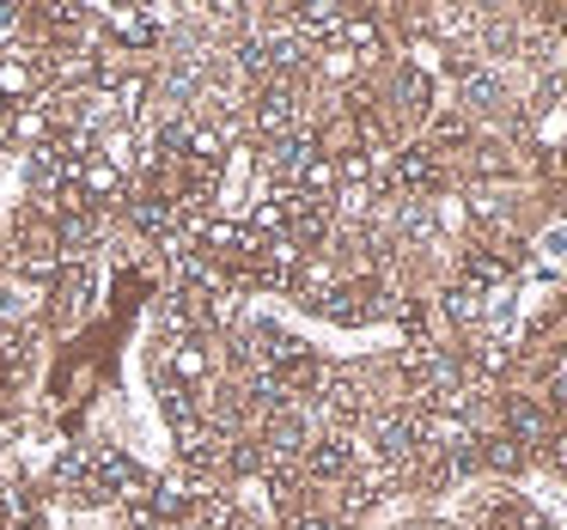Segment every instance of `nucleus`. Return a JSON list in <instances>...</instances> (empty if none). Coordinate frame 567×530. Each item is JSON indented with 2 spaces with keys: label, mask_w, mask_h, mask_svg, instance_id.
Here are the masks:
<instances>
[{
  "label": "nucleus",
  "mask_w": 567,
  "mask_h": 530,
  "mask_svg": "<svg viewBox=\"0 0 567 530\" xmlns=\"http://www.w3.org/2000/svg\"><path fill=\"white\" fill-rule=\"evenodd\" d=\"M299 98H293V86H269L257 98V111H250V123H257V135L262 141H287V135H299Z\"/></svg>",
  "instance_id": "2"
},
{
  "label": "nucleus",
  "mask_w": 567,
  "mask_h": 530,
  "mask_svg": "<svg viewBox=\"0 0 567 530\" xmlns=\"http://www.w3.org/2000/svg\"><path fill=\"white\" fill-rule=\"evenodd\" d=\"M306 476L311 481H348L354 476V445L348 439H323L306 451Z\"/></svg>",
  "instance_id": "6"
},
{
  "label": "nucleus",
  "mask_w": 567,
  "mask_h": 530,
  "mask_svg": "<svg viewBox=\"0 0 567 530\" xmlns=\"http://www.w3.org/2000/svg\"><path fill=\"white\" fill-rule=\"evenodd\" d=\"M396 98H409V111H421V104H427V74H415V67L396 74Z\"/></svg>",
  "instance_id": "13"
},
{
  "label": "nucleus",
  "mask_w": 567,
  "mask_h": 530,
  "mask_svg": "<svg viewBox=\"0 0 567 530\" xmlns=\"http://www.w3.org/2000/svg\"><path fill=\"white\" fill-rule=\"evenodd\" d=\"M159 372H165V384L189 391V384L208 378V347H202L196 335H172V342L159 347Z\"/></svg>",
  "instance_id": "3"
},
{
  "label": "nucleus",
  "mask_w": 567,
  "mask_h": 530,
  "mask_svg": "<svg viewBox=\"0 0 567 530\" xmlns=\"http://www.w3.org/2000/svg\"><path fill=\"white\" fill-rule=\"evenodd\" d=\"M433 141H440V147H464L470 141L464 116H433Z\"/></svg>",
  "instance_id": "14"
},
{
  "label": "nucleus",
  "mask_w": 567,
  "mask_h": 530,
  "mask_svg": "<svg viewBox=\"0 0 567 530\" xmlns=\"http://www.w3.org/2000/svg\"><path fill=\"white\" fill-rule=\"evenodd\" d=\"M537 262L543 269H567V226H549V232L537 238Z\"/></svg>",
  "instance_id": "12"
},
{
  "label": "nucleus",
  "mask_w": 567,
  "mask_h": 530,
  "mask_svg": "<svg viewBox=\"0 0 567 530\" xmlns=\"http://www.w3.org/2000/svg\"><path fill=\"white\" fill-rule=\"evenodd\" d=\"M457 80H464V104H470V111H494V104H501V80H494V74L457 62Z\"/></svg>",
  "instance_id": "11"
},
{
  "label": "nucleus",
  "mask_w": 567,
  "mask_h": 530,
  "mask_svg": "<svg viewBox=\"0 0 567 530\" xmlns=\"http://www.w3.org/2000/svg\"><path fill=\"white\" fill-rule=\"evenodd\" d=\"M488 464H501V469H513V464H518V451H513V439H488Z\"/></svg>",
  "instance_id": "15"
},
{
  "label": "nucleus",
  "mask_w": 567,
  "mask_h": 530,
  "mask_svg": "<svg viewBox=\"0 0 567 530\" xmlns=\"http://www.w3.org/2000/svg\"><path fill=\"white\" fill-rule=\"evenodd\" d=\"M384 177H391V189L403 201H421L433 184H440V159H433L427 147H403L391 165H384Z\"/></svg>",
  "instance_id": "1"
},
{
  "label": "nucleus",
  "mask_w": 567,
  "mask_h": 530,
  "mask_svg": "<svg viewBox=\"0 0 567 530\" xmlns=\"http://www.w3.org/2000/svg\"><path fill=\"white\" fill-rule=\"evenodd\" d=\"M445 311H452L464 330H476V323H488V293H482V287H464V281H457L452 293H445Z\"/></svg>",
  "instance_id": "9"
},
{
  "label": "nucleus",
  "mask_w": 567,
  "mask_h": 530,
  "mask_svg": "<svg viewBox=\"0 0 567 530\" xmlns=\"http://www.w3.org/2000/svg\"><path fill=\"white\" fill-rule=\"evenodd\" d=\"M0 147H13V111H0Z\"/></svg>",
  "instance_id": "16"
},
{
  "label": "nucleus",
  "mask_w": 567,
  "mask_h": 530,
  "mask_svg": "<svg viewBox=\"0 0 567 530\" xmlns=\"http://www.w3.org/2000/svg\"><path fill=\"white\" fill-rule=\"evenodd\" d=\"M80 196H86V208H92V201H116V196H123V172H116V165H104L99 153H92L86 172H80Z\"/></svg>",
  "instance_id": "7"
},
{
  "label": "nucleus",
  "mask_w": 567,
  "mask_h": 530,
  "mask_svg": "<svg viewBox=\"0 0 567 530\" xmlns=\"http://www.w3.org/2000/svg\"><path fill=\"white\" fill-rule=\"evenodd\" d=\"M506 420H513V445H543L549 439V415H543L537 403H525V396L506 408Z\"/></svg>",
  "instance_id": "8"
},
{
  "label": "nucleus",
  "mask_w": 567,
  "mask_h": 530,
  "mask_svg": "<svg viewBox=\"0 0 567 530\" xmlns=\"http://www.w3.org/2000/svg\"><path fill=\"white\" fill-rule=\"evenodd\" d=\"M92 19H99V31H111L116 43H128V50H153V43H159V25H153L147 7H141V13L135 7H99Z\"/></svg>",
  "instance_id": "4"
},
{
  "label": "nucleus",
  "mask_w": 567,
  "mask_h": 530,
  "mask_svg": "<svg viewBox=\"0 0 567 530\" xmlns=\"http://www.w3.org/2000/svg\"><path fill=\"white\" fill-rule=\"evenodd\" d=\"M336 287H342V281H336V262L330 257H299V269H293V293L299 299H306V305H330V299H336Z\"/></svg>",
  "instance_id": "5"
},
{
  "label": "nucleus",
  "mask_w": 567,
  "mask_h": 530,
  "mask_svg": "<svg viewBox=\"0 0 567 530\" xmlns=\"http://www.w3.org/2000/svg\"><path fill=\"white\" fill-rule=\"evenodd\" d=\"M391 220H396V232H403L409 245H427V238H433V226H440V220H433V208H427V201H396V208H391Z\"/></svg>",
  "instance_id": "10"
}]
</instances>
